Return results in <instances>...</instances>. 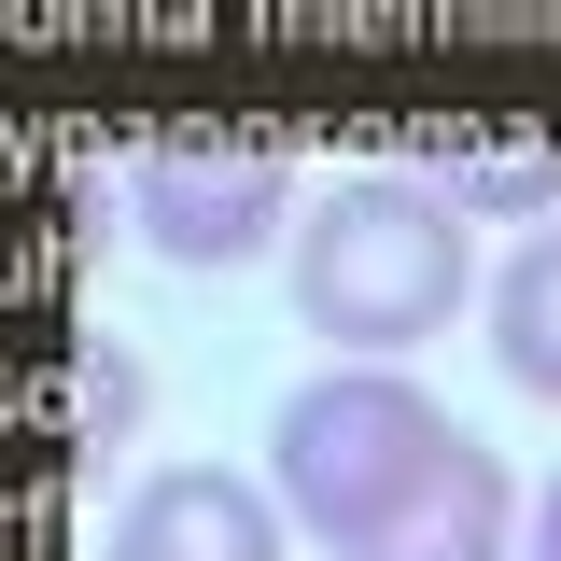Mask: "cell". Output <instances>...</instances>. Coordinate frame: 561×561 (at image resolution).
I'll return each instance as SVG.
<instances>
[{"instance_id":"obj_1","label":"cell","mask_w":561,"mask_h":561,"mask_svg":"<svg viewBox=\"0 0 561 561\" xmlns=\"http://www.w3.org/2000/svg\"><path fill=\"white\" fill-rule=\"evenodd\" d=\"M463 210L408 183V169H365L337 197L295 225V309H309V337H337L351 365H393L421 351L449 309H463Z\"/></svg>"},{"instance_id":"obj_2","label":"cell","mask_w":561,"mask_h":561,"mask_svg":"<svg viewBox=\"0 0 561 561\" xmlns=\"http://www.w3.org/2000/svg\"><path fill=\"white\" fill-rule=\"evenodd\" d=\"M463 435H449V408L421 393V379H393V365H323V379H295L280 393V421H267V478H280V505L323 534V548H365L393 505H408L435 463H449Z\"/></svg>"},{"instance_id":"obj_3","label":"cell","mask_w":561,"mask_h":561,"mask_svg":"<svg viewBox=\"0 0 561 561\" xmlns=\"http://www.w3.org/2000/svg\"><path fill=\"white\" fill-rule=\"evenodd\" d=\"M127 210L169 267H239L280 239V154L267 140H154L127 169Z\"/></svg>"},{"instance_id":"obj_4","label":"cell","mask_w":561,"mask_h":561,"mask_svg":"<svg viewBox=\"0 0 561 561\" xmlns=\"http://www.w3.org/2000/svg\"><path fill=\"white\" fill-rule=\"evenodd\" d=\"M113 561H280V505L253 478H225V463H169V478L127 491Z\"/></svg>"},{"instance_id":"obj_5","label":"cell","mask_w":561,"mask_h":561,"mask_svg":"<svg viewBox=\"0 0 561 561\" xmlns=\"http://www.w3.org/2000/svg\"><path fill=\"white\" fill-rule=\"evenodd\" d=\"M505 534H519V491H505V463L463 435V449H449V463H435V478H421L351 561H505Z\"/></svg>"},{"instance_id":"obj_6","label":"cell","mask_w":561,"mask_h":561,"mask_svg":"<svg viewBox=\"0 0 561 561\" xmlns=\"http://www.w3.org/2000/svg\"><path fill=\"white\" fill-rule=\"evenodd\" d=\"M491 365H505L534 408H561V225H534V239L505 253V280H491Z\"/></svg>"},{"instance_id":"obj_7","label":"cell","mask_w":561,"mask_h":561,"mask_svg":"<svg viewBox=\"0 0 561 561\" xmlns=\"http://www.w3.org/2000/svg\"><path fill=\"white\" fill-rule=\"evenodd\" d=\"M449 210H548L561 197V154H449Z\"/></svg>"},{"instance_id":"obj_8","label":"cell","mask_w":561,"mask_h":561,"mask_svg":"<svg viewBox=\"0 0 561 561\" xmlns=\"http://www.w3.org/2000/svg\"><path fill=\"white\" fill-rule=\"evenodd\" d=\"M519 561H561V478H548V505H534V548Z\"/></svg>"}]
</instances>
